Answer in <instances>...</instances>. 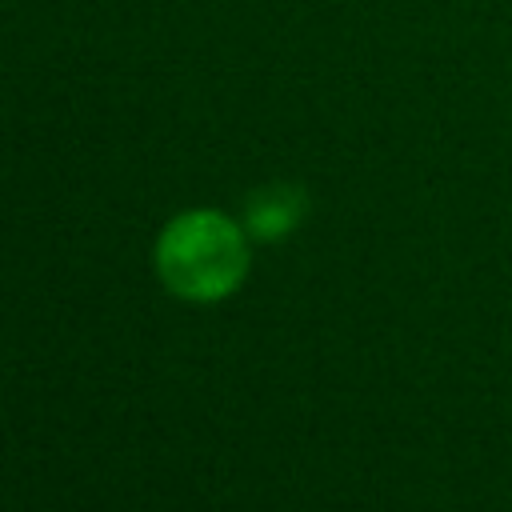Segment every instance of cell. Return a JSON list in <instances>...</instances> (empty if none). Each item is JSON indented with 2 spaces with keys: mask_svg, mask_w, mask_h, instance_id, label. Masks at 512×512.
I'll return each mask as SVG.
<instances>
[{
  "mask_svg": "<svg viewBox=\"0 0 512 512\" xmlns=\"http://www.w3.org/2000/svg\"><path fill=\"white\" fill-rule=\"evenodd\" d=\"M304 216V196L300 188H288V184H276V188H264L248 200V212H244V224L256 240H276L284 232H292Z\"/></svg>",
  "mask_w": 512,
  "mask_h": 512,
  "instance_id": "obj_2",
  "label": "cell"
},
{
  "mask_svg": "<svg viewBox=\"0 0 512 512\" xmlns=\"http://www.w3.org/2000/svg\"><path fill=\"white\" fill-rule=\"evenodd\" d=\"M156 272L180 300H224L248 276V240L236 220L212 208L180 212L156 240Z\"/></svg>",
  "mask_w": 512,
  "mask_h": 512,
  "instance_id": "obj_1",
  "label": "cell"
}]
</instances>
